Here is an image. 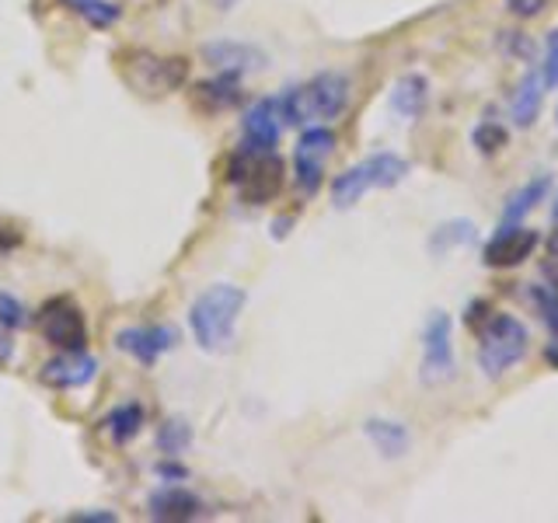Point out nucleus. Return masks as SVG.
<instances>
[{
    "label": "nucleus",
    "mask_w": 558,
    "mask_h": 523,
    "mask_svg": "<svg viewBox=\"0 0 558 523\" xmlns=\"http://www.w3.org/2000/svg\"><path fill=\"white\" fill-rule=\"evenodd\" d=\"M189 447H192V426L185 418H168V423L157 426V450L165 458H182Z\"/></svg>",
    "instance_id": "24"
},
{
    "label": "nucleus",
    "mask_w": 558,
    "mask_h": 523,
    "mask_svg": "<svg viewBox=\"0 0 558 523\" xmlns=\"http://www.w3.org/2000/svg\"><path fill=\"white\" fill-rule=\"evenodd\" d=\"M283 112H279V98H258L241 119V147L255 154H269L279 147L283 136Z\"/></svg>",
    "instance_id": "12"
},
{
    "label": "nucleus",
    "mask_w": 558,
    "mask_h": 523,
    "mask_svg": "<svg viewBox=\"0 0 558 523\" xmlns=\"http://www.w3.org/2000/svg\"><path fill=\"white\" fill-rule=\"evenodd\" d=\"M537 244H541V238H537V231H531V227L502 223L499 231L485 241L482 262H485V269H517L537 252Z\"/></svg>",
    "instance_id": "10"
},
{
    "label": "nucleus",
    "mask_w": 558,
    "mask_h": 523,
    "mask_svg": "<svg viewBox=\"0 0 558 523\" xmlns=\"http://www.w3.org/2000/svg\"><path fill=\"white\" fill-rule=\"evenodd\" d=\"M506 8H510L517 17H537L548 8V0H506Z\"/></svg>",
    "instance_id": "30"
},
{
    "label": "nucleus",
    "mask_w": 558,
    "mask_h": 523,
    "mask_svg": "<svg viewBox=\"0 0 558 523\" xmlns=\"http://www.w3.org/2000/svg\"><path fill=\"white\" fill-rule=\"evenodd\" d=\"M0 325L17 331L28 325V307L22 304V296H14L8 290H0Z\"/></svg>",
    "instance_id": "26"
},
{
    "label": "nucleus",
    "mask_w": 558,
    "mask_h": 523,
    "mask_svg": "<svg viewBox=\"0 0 558 523\" xmlns=\"http://www.w3.org/2000/svg\"><path fill=\"white\" fill-rule=\"evenodd\" d=\"M147 426V409L140 405V401H122V405H116L109 415L98 423V433L109 440L112 447H126L133 443L140 433H144Z\"/></svg>",
    "instance_id": "17"
},
{
    "label": "nucleus",
    "mask_w": 558,
    "mask_h": 523,
    "mask_svg": "<svg viewBox=\"0 0 558 523\" xmlns=\"http://www.w3.org/2000/svg\"><path fill=\"white\" fill-rule=\"evenodd\" d=\"M541 77H545L548 87H558V28H551L545 39V66H541Z\"/></svg>",
    "instance_id": "28"
},
{
    "label": "nucleus",
    "mask_w": 558,
    "mask_h": 523,
    "mask_svg": "<svg viewBox=\"0 0 558 523\" xmlns=\"http://www.w3.org/2000/svg\"><path fill=\"white\" fill-rule=\"evenodd\" d=\"M157 475H161L165 482H171V478H185L189 475V471L182 467V464H174V458H168L161 467H157Z\"/></svg>",
    "instance_id": "32"
},
{
    "label": "nucleus",
    "mask_w": 558,
    "mask_h": 523,
    "mask_svg": "<svg viewBox=\"0 0 558 523\" xmlns=\"http://www.w3.org/2000/svg\"><path fill=\"white\" fill-rule=\"evenodd\" d=\"M203 60L214 66V70H223V74H252V70H262L266 66V52L248 46V42H231V39H223V42H209L203 46Z\"/></svg>",
    "instance_id": "15"
},
{
    "label": "nucleus",
    "mask_w": 558,
    "mask_h": 523,
    "mask_svg": "<svg viewBox=\"0 0 558 523\" xmlns=\"http://www.w3.org/2000/svg\"><path fill=\"white\" fill-rule=\"evenodd\" d=\"M548 360H551V363L558 366V345H551V349H548Z\"/></svg>",
    "instance_id": "35"
},
{
    "label": "nucleus",
    "mask_w": 558,
    "mask_h": 523,
    "mask_svg": "<svg viewBox=\"0 0 558 523\" xmlns=\"http://www.w3.org/2000/svg\"><path fill=\"white\" fill-rule=\"evenodd\" d=\"M244 301H248V293L234 283H214L209 290H203L189 307V331L196 345L206 349V353H223L234 342Z\"/></svg>",
    "instance_id": "2"
},
{
    "label": "nucleus",
    "mask_w": 558,
    "mask_h": 523,
    "mask_svg": "<svg viewBox=\"0 0 558 523\" xmlns=\"http://www.w3.org/2000/svg\"><path fill=\"white\" fill-rule=\"evenodd\" d=\"M458 374L453 360V321L447 311H433L423 325V363H418V380L426 388H440Z\"/></svg>",
    "instance_id": "7"
},
{
    "label": "nucleus",
    "mask_w": 558,
    "mask_h": 523,
    "mask_svg": "<svg viewBox=\"0 0 558 523\" xmlns=\"http://www.w3.org/2000/svg\"><path fill=\"white\" fill-rule=\"evenodd\" d=\"M14 360V331L0 325V366Z\"/></svg>",
    "instance_id": "31"
},
{
    "label": "nucleus",
    "mask_w": 558,
    "mask_h": 523,
    "mask_svg": "<svg viewBox=\"0 0 558 523\" xmlns=\"http://www.w3.org/2000/svg\"><path fill=\"white\" fill-rule=\"evenodd\" d=\"M551 223L558 227V192H555V203H551Z\"/></svg>",
    "instance_id": "34"
},
{
    "label": "nucleus",
    "mask_w": 558,
    "mask_h": 523,
    "mask_svg": "<svg viewBox=\"0 0 558 523\" xmlns=\"http://www.w3.org/2000/svg\"><path fill=\"white\" fill-rule=\"evenodd\" d=\"M339 136L328 126H304L301 139L293 147V182L304 196H314L325 182V165L336 150Z\"/></svg>",
    "instance_id": "8"
},
{
    "label": "nucleus",
    "mask_w": 558,
    "mask_h": 523,
    "mask_svg": "<svg viewBox=\"0 0 558 523\" xmlns=\"http://www.w3.org/2000/svg\"><path fill=\"white\" fill-rule=\"evenodd\" d=\"M478 331V366L485 377H502L506 370H513V366L527 356V325L513 314H502V311H488L485 321L475 325Z\"/></svg>",
    "instance_id": "5"
},
{
    "label": "nucleus",
    "mask_w": 558,
    "mask_h": 523,
    "mask_svg": "<svg viewBox=\"0 0 558 523\" xmlns=\"http://www.w3.org/2000/svg\"><path fill=\"white\" fill-rule=\"evenodd\" d=\"M391 112L398 119H405V122H415L418 115L426 112V105H429V81L423 74H405V77H398L395 87H391Z\"/></svg>",
    "instance_id": "19"
},
{
    "label": "nucleus",
    "mask_w": 558,
    "mask_h": 523,
    "mask_svg": "<svg viewBox=\"0 0 558 523\" xmlns=\"http://www.w3.org/2000/svg\"><path fill=\"white\" fill-rule=\"evenodd\" d=\"M545 92H548V84H545V77H541V70H531V74L517 84L513 101H510L513 126H520V130L534 126L537 115H541V105H545Z\"/></svg>",
    "instance_id": "18"
},
{
    "label": "nucleus",
    "mask_w": 558,
    "mask_h": 523,
    "mask_svg": "<svg viewBox=\"0 0 558 523\" xmlns=\"http://www.w3.org/2000/svg\"><path fill=\"white\" fill-rule=\"evenodd\" d=\"M283 179H287V168L276 157V150L255 154L241 147L231 161H227V182H231L241 192V199L252 206L272 203L279 192H283Z\"/></svg>",
    "instance_id": "6"
},
{
    "label": "nucleus",
    "mask_w": 558,
    "mask_h": 523,
    "mask_svg": "<svg viewBox=\"0 0 558 523\" xmlns=\"http://www.w3.org/2000/svg\"><path fill=\"white\" fill-rule=\"evenodd\" d=\"M35 328L39 336L57 345L60 353H70V349H84L87 345V321H84V311L70 301V296H52L39 307L35 314Z\"/></svg>",
    "instance_id": "9"
},
{
    "label": "nucleus",
    "mask_w": 558,
    "mask_h": 523,
    "mask_svg": "<svg viewBox=\"0 0 558 523\" xmlns=\"http://www.w3.org/2000/svg\"><path fill=\"white\" fill-rule=\"evenodd\" d=\"M119 74L136 95L144 98H165L171 92H182L189 84V60L185 57H161L150 49H122L119 57Z\"/></svg>",
    "instance_id": "3"
},
{
    "label": "nucleus",
    "mask_w": 558,
    "mask_h": 523,
    "mask_svg": "<svg viewBox=\"0 0 558 523\" xmlns=\"http://www.w3.org/2000/svg\"><path fill=\"white\" fill-rule=\"evenodd\" d=\"M471 144H475V150L482 157H493L510 144V130H506L499 119H482L475 126V133H471Z\"/></svg>",
    "instance_id": "25"
},
{
    "label": "nucleus",
    "mask_w": 558,
    "mask_h": 523,
    "mask_svg": "<svg viewBox=\"0 0 558 523\" xmlns=\"http://www.w3.org/2000/svg\"><path fill=\"white\" fill-rule=\"evenodd\" d=\"M192 98H196V109H203V112H231L244 101V87H241L238 74H223V70H217V77L196 84Z\"/></svg>",
    "instance_id": "16"
},
{
    "label": "nucleus",
    "mask_w": 558,
    "mask_h": 523,
    "mask_svg": "<svg viewBox=\"0 0 558 523\" xmlns=\"http://www.w3.org/2000/svg\"><path fill=\"white\" fill-rule=\"evenodd\" d=\"M70 520H87V523H116V513H74Z\"/></svg>",
    "instance_id": "33"
},
{
    "label": "nucleus",
    "mask_w": 558,
    "mask_h": 523,
    "mask_svg": "<svg viewBox=\"0 0 558 523\" xmlns=\"http://www.w3.org/2000/svg\"><path fill=\"white\" fill-rule=\"evenodd\" d=\"M349 105V77L339 70H322L304 84H293L279 95V112L287 126H328Z\"/></svg>",
    "instance_id": "1"
},
{
    "label": "nucleus",
    "mask_w": 558,
    "mask_h": 523,
    "mask_svg": "<svg viewBox=\"0 0 558 523\" xmlns=\"http://www.w3.org/2000/svg\"><path fill=\"white\" fill-rule=\"evenodd\" d=\"M95 377H98V356H92L87 349H70V353L52 356L39 370V380L52 391H77L87 388Z\"/></svg>",
    "instance_id": "13"
},
{
    "label": "nucleus",
    "mask_w": 558,
    "mask_h": 523,
    "mask_svg": "<svg viewBox=\"0 0 558 523\" xmlns=\"http://www.w3.org/2000/svg\"><path fill=\"white\" fill-rule=\"evenodd\" d=\"M551 185H555L551 174H534L531 182H523L517 192H510L502 206V223H520L527 214H534V209L548 199Z\"/></svg>",
    "instance_id": "20"
},
{
    "label": "nucleus",
    "mask_w": 558,
    "mask_h": 523,
    "mask_svg": "<svg viewBox=\"0 0 558 523\" xmlns=\"http://www.w3.org/2000/svg\"><path fill=\"white\" fill-rule=\"evenodd\" d=\"M541 276L548 279L551 290H558V231L548 234V241H545V255H541Z\"/></svg>",
    "instance_id": "29"
},
{
    "label": "nucleus",
    "mask_w": 558,
    "mask_h": 523,
    "mask_svg": "<svg viewBox=\"0 0 558 523\" xmlns=\"http://www.w3.org/2000/svg\"><path fill=\"white\" fill-rule=\"evenodd\" d=\"M531 304L537 307L541 321H545L551 331H558V290H551V287H531Z\"/></svg>",
    "instance_id": "27"
},
{
    "label": "nucleus",
    "mask_w": 558,
    "mask_h": 523,
    "mask_svg": "<svg viewBox=\"0 0 558 523\" xmlns=\"http://www.w3.org/2000/svg\"><path fill=\"white\" fill-rule=\"evenodd\" d=\"M66 11H74L81 22H87L92 28H112L119 17H122V8L116 0H60Z\"/></svg>",
    "instance_id": "22"
},
{
    "label": "nucleus",
    "mask_w": 558,
    "mask_h": 523,
    "mask_svg": "<svg viewBox=\"0 0 558 523\" xmlns=\"http://www.w3.org/2000/svg\"><path fill=\"white\" fill-rule=\"evenodd\" d=\"M555 122H558V112H555Z\"/></svg>",
    "instance_id": "36"
},
{
    "label": "nucleus",
    "mask_w": 558,
    "mask_h": 523,
    "mask_svg": "<svg viewBox=\"0 0 558 523\" xmlns=\"http://www.w3.org/2000/svg\"><path fill=\"white\" fill-rule=\"evenodd\" d=\"M363 433H366V440L374 443V450L384 453L388 461L409 453L412 447V433L405 429V423H395V418H366Z\"/></svg>",
    "instance_id": "21"
},
{
    "label": "nucleus",
    "mask_w": 558,
    "mask_h": 523,
    "mask_svg": "<svg viewBox=\"0 0 558 523\" xmlns=\"http://www.w3.org/2000/svg\"><path fill=\"white\" fill-rule=\"evenodd\" d=\"M147 513L154 520H168V523H185V520H199L206 516V502L196 496V492H189V488L182 485H161V488H154L150 499H147Z\"/></svg>",
    "instance_id": "14"
},
{
    "label": "nucleus",
    "mask_w": 558,
    "mask_h": 523,
    "mask_svg": "<svg viewBox=\"0 0 558 523\" xmlns=\"http://www.w3.org/2000/svg\"><path fill=\"white\" fill-rule=\"evenodd\" d=\"M412 165L405 157H398L391 150H380V154H371L363 157L360 165L345 168L342 174L331 179V206L336 209H349L356 206L366 192H377V188H395L409 179Z\"/></svg>",
    "instance_id": "4"
},
{
    "label": "nucleus",
    "mask_w": 558,
    "mask_h": 523,
    "mask_svg": "<svg viewBox=\"0 0 558 523\" xmlns=\"http://www.w3.org/2000/svg\"><path fill=\"white\" fill-rule=\"evenodd\" d=\"M179 345V328L174 325H133L116 331V349H122L126 356H133L140 366H150L161 360L165 353Z\"/></svg>",
    "instance_id": "11"
},
{
    "label": "nucleus",
    "mask_w": 558,
    "mask_h": 523,
    "mask_svg": "<svg viewBox=\"0 0 558 523\" xmlns=\"http://www.w3.org/2000/svg\"><path fill=\"white\" fill-rule=\"evenodd\" d=\"M475 238H478V231H475V223H471V220H447V223H440L433 231L429 252L433 255H447L453 248H464V244H471Z\"/></svg>",
    "instance_id": "23"
}]
</instances>
